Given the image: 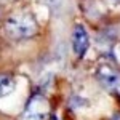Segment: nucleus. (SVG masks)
Wrapping results in <instances>:
<instances>
[{"label": "nucleus", "instance_id": "nucleus-4", "mask_svg": "<svg viewBox=\"0 0 120 120\" xmlns=\"http://www.w3.org/2000/svg\"><path fill=\"white\" fill-rule=\"evenodd\" d=\"M90 46V38L86 34V29L83 27L82 24H77L74 27V34H72V48H74V53L79 58H83L86 50Z\"/></svg>", "mask_w": 120, "mask_h": 120}, {"label": "nucleus", "instance_id": "nucleus-3", "mask_svg": "<svg viewBox=\"0 0 120 120\" xmlns=\"http://www.w3.org/2000/svg\"><path fill=\"white\" fill-rule=\"evenodd\" d=\"M96 79L104 88L112 90V91H120V72L115 71L112 66L102 64L96 71Z\"/></svg>", "mask_w": 120, "mask_h": 120}, {"label": "nucleus", "instance_id": "nucleus-1", "mask_svg": "<svg viewBox=\"0 0 120 120\" xmlns=\"http://www.w3.org/2000/svg\"><path fill=\"white\" fill-rule=\"evenodd\" d=\"M3 29L8 37L15 40H26L37 34V22L34 16H30L27 13H18V15L10 16L5 21Z\"/></svg>", "mask_w": 120, "mask_h": 120}, {"label": "nucleus", "instance_id": "nucleus-6", "mask_svg": "<svg viewBox=\"0 0 120 120\" xmlns=\"http://www.w3.org/2000/svg\"><path fill=\"white\" fill-rule=\"evenodd\" d=\"M109 3H112L114 7H120V0H109Z\"/></svg>", "mask_w": 120, "mask_h": 120}, {"label": "nucleus", "instance_id": "nucleus-2", "mask_svg": "<svg viewBox=\"0 0 120 120\" xmlns=\"http://www.w3.org/2000/svg\"><path fill=\"white\" fill-rule=\"evenodd\" d=\"M48 117V102L43 96H32L27 102V107L24 112V120H46Z\"/></svg>", "mask_w": 120, "mask_h": 120}, {"label": "nucleus", "instance_id": "nucleus-5", "mask_svg": "<svg viewBox=\"0 0 120 120\" xmlns=\"http://www.w3.org/2000/svg\"><path fill=\"white\" fill-rule=\"evenodd\" d=\"M15 90V80L10 75L0 74V98L7 96Z\"/></svg>", "mask_w": 120, "mask_h": 120}]
</instances>
